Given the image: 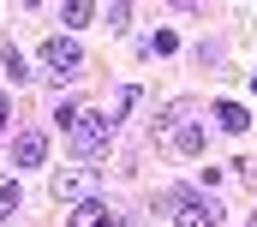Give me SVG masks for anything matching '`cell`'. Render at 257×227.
Listing matches in <instances>:
<instances>
[{"label":"cell","instance_id":"277c9868","mask_svg":"<svg viewBox=\"0 0 257 227\" xmlns=\"http://www.w3.org/2000/svg\"><path fill=\"white\" fill-rule=\"evenodd\" d=\"M42 66H48V72L66 84V78H78L84 54H78V42H72V36H48V42H42Z\"/></svg>","mask_w":257,"mask_h":227},{"label":"cell","instance_id":"4fadbf2b","mask_svg":"<svg viewBox=\"0 0 257 227\" xmlns=\"http://www.w3.org/2000/svg\"><path fill=\"white\" fill-rule=\"evenodd\" d=\"M150 48H156V54H174V48H180V36H174V30H156V36H150Z\"/></svg>","mask_w":257,"mask_h":227},{"label":"cell","instance_id":"9c48e42d","mask_svg":"<svg viewBox=\"0 0 257 227\" xmlns=\"http://www.w3.org/2000/svg\"><path fill=\"white\" fill-rule=\"evenodd\" d=\"M180 150L186 156H203V126H180Z\"/></svg>","mask_w":257,"mask_h":227},{"label":"cell","instance_id":"6da1fadb","mask_svg":"<svg viewBox=\"0 0 257 227\" xmlns=\"http://www.w3.org/2000/svg\"><path fill=\"white\" fill-rule=\"evenodd\" d=\"M54 120H60L66 138H72V156H78L84 168H96V156H102V150H108V138H114V113L84 108V102H60Z\"/></svg>","mask_w":257,"mask_h":227},{"label":"cell","instance_id":"7c38bea8","mask_svg":"<svg viewBox=\"0 0 257 227\" xmlns=\"http://www.w3.org/2000/svg\"><path fill=\"white\" fill-rule=\"evenodd\" d=\"M102 18H108V30H126V24H132V6H120V0H114Z\"/></svg>","mask_w":257,"mask_h":227},{"label":"cell","instance_id":"7a4b0ae2","mask_svg":"<svg viewBox=\"0 0 257 227\" xmlns=\"http://www.w3.org/2000/svg\"><path fill=\"white\" fill-rule=\"evenodd\" d=\"M168 203H174V227H215L221 221V203L215 197H197L192 185H174Z\"/></svg>","mask_w":257,"mask_h":227},{"label":"cell","instance_id":"30bf717a","mask_svg":"<svg viewBox=\"0 0 257 227\" xmlns=\"http://www.w3.org/2000/svg\"><path fill=\"white\" fill-rule=\"evenodd\" d=\"M0 66H6V78H12V84H24V78H30V66H24V60L12 54V48H6V54H0Z\"/></svg>","mask_w":257,"mask_h":227},{"label":"cell","instance_id":"8992f818","mask_svg":"<svg viewBox=\"0 0 257 227\" xmlns=\"http://www.w3.org/2000/svg\"><path fill=\"white\" fill-rule=\"evenodd\" d=\"M12 162H18V168H42V162H48V138H42V132H24V138L12 144Z\"/></svg>","mask_w":257,"mask_h":227},{"label":"cell","instance_id":"2e32d148","mask_svg":"<svg viewBox=\"0 0 257 227\" xmlns=\"http://www.w3.org/2000/svg\"><path fill=\"white\" fill-rule=\"evenodd\" d=\"M251 227H257V215H251Z\"/></svg>","mask_w":257,"mask_h":227},{"label":"cell","instance_id":"8fae6325","mask_svg":"<svg viewBox=\"0 0 257 227\" xmlns=\"http://www.w3.org/2000/svg\"><path fill=\"white\" fill-rule=\"evenodd\" d=\"M12 209H18V185H12V179H0V221H6Z\"/></svg>","mask_w":257,"mask_h":227},{"label":"cell","instance_id":"5b68a950","mask_svg":"<svg viewBox=\"0 0 257 227\" xmlns=\"http://www.w3.org/2000/svg\"><path fill=\"white\" fill-rule=\"evenodd\" d=\"M66 227H126V221H120V215H114L102 197H90V203H78V209L66 215Z\"/></svg>","mask_w":257,"mask_h":227},{"label":"cell","instance_id":"ba28073f","mask_svg":"<svg viewBox=\"0 0 257 227\" xmlns=\"http://www.w3.org/2000/svg\"><path fill=\"white\" fill-rule=\"evenodd\" d=\"M60 18L72 24V30H84V24L96 18V6H90V0H66V6H60Z\"/></svg>","mask_w":257,"mask_h":227},{"label":"cell","instance_id":"9a60e30c","mask_svg":"<svg viewBox=\"0 0 257 227\" xmlns=\"http://www.w3.org/2000/svg\"><path fill=\"white\" fill-rule=\"evenodd\" d=\"M251 90H257V78H251Z\"/></svg>","mask_w":257,"mask_h":227},{"label":"cell","instance_id":"5bb4252c","mask_svg":"<svg viewBox=\"0 0 257 227\" xmlns=\"http://www.w3.org/2000/svg\"><path fill=\"white\" fill-rule=\"evenodd\" d=\"M6 113H12V102H6V96H0V132H6Z\"/></svg>","mask_w":257,"mask_h":227},{"label":"cell","instance_id":"52a82bcc","mask_svg":"<svg viewBox=\"0 0 257 227\" xmlns=\"http://www.w3.org/2000/svg\"><path fill=\"white\" fill-rule=\"evenodd\" d=\"M245 120H251V113L239 108V102H215V126H221V132H245Z\"/></svg>","mask_w":257,"mask_h":227},{"label":"cell","instance_id":"3957f363","mask_svg":"<svg viewBox=\"0 0 257 227\" xmlns=\"http://www.w3.org/2000/svg\"><path fill=\"white\" fill-rule=\"evenodd\" d=\"M96 179H102L96 168H66V173H54V203H72V209H78V203H90Z\"/></svg>","mask_w":257,"mask_h":227}]
</instances>
